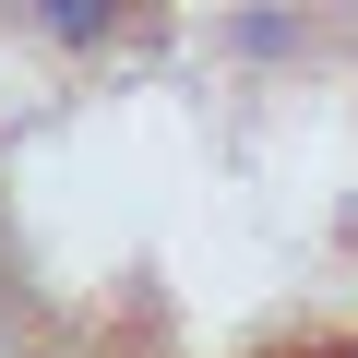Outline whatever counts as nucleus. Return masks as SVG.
Wrapping results in <instances>:
<instances>
[{
    "mask_svg": "<svg viewBox=\"0 0 358 358\" xmlns=\"http://www.w3.org/2000/svg\"><path fill=\"white\" fill-rule=\"evenodd\" d=\"M131 24V0H36V36L48 48H96V36H120Z\"/></svg>",
    "mask_w": 358,
    "mask_h": 358,
    "instance_id": "nucleus-1",
    "label": "nucleus"
},
{
    "mask_svg": "<svg viewBox=\"0 0 358 358\" xmlns=\"http://www.w3.org/2000/svg\"><path fill=\"white\" fill-rule=\"evenodd\" d=\"M346 358H358V346H346Z\"/></svg>",
    "mask_w": 358,
    "mask_h": 358,
    "instance_id": "nucleus-2",
    "label": "nucleus"
}]
</instances>
